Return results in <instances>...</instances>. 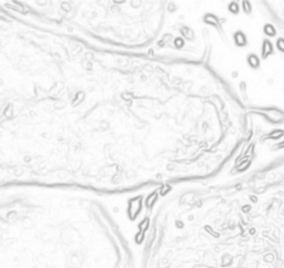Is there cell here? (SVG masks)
Masks as SVG:
<instances>
[{
    "label": "cell",
    "mask_w": 284,
    "mask_h": 268,
    "mask_svg": "<svg viewBox=\"0 0 284 268\" xmlns=\"http://www.w3.org/2000/svg\"><path fill=\"white\" fill-rule=\"evenodd\" d=\"M207 20H209V21H207L209 24H217V18H215V17H213V16H211V14H209V16H207Z\"/></svg>",
    "instance_id": "obj_5"
},
{
    "label": "cell",
    "mask_w": 284,
    "mask_h": 268,
    "mask_svg": "<svg viewBox=\"0 0 284 268\" xmlns=\"http://www.w3.org/2000/svg\"><path fill=\"white\" fill-rule=\"evenodd\" d=\"M234 39H235L236 44H238V46H240V47L244 46V44L246 43L245 37L243 36V34H241V32H236L235 36H234Z\"/></svg>",
    "instance_id": "obj_1"
},
{
    "label": "cell",
    "mask_w": 284,
    "mask_h": 268,
    "mask_svg": "<svg viewBox=\"0 0 284 268\" xmlns=\"http://www.w3.org/2000/svg\"><path fill=\"white\" fill-rule=\"evenodd\" d=\"M248 62H249V64H250L252 68H256L259 66V59H258V57H255V56H250L249 59H248Z\"/></svg>",
    "instance_id": "obj_3"
},
{
    "label": "cell",
    "mask_w": 284,
    "mask_h": 268,
    "mask_svg": "<svg viewBox=\"0 0 284 268\" xmlns=\"http://www.w3.org/2000/svg\"><path fill=\"white\" fill-rule=\"evenodd\" d=\"M272 51H273L272 44H271L269 41H264V43H263V56L266 57V56H269Z\"/></svg>",
    "instance_id": "obj_2"
},
{
    "label": "cell",
    "mask_w": 284,
    "mask_h": 268,
    "mask_svg": "<svg viewBox=\"0 0 284 268\" xmlns=\"http://www.w3.org/2000/svg\"><path fill=\"white\" fill-rule=\"evenodd\" d=\"M264 32L268 34V36L272 37V36H274V34H275V30H274V28L271 26V24H268V26H265Z\"/></svg>",
    "instance_id": "obj_4"
},
{
    "label": "cell",
    "mask_w": 284,
    "mask_h": 268,
    "mask_svg": "<svg viewBox=\"0 0 284 268\" xmlns=\"http://www.w3.org/2000/svg\"><path fill=\"white\" fill-rule=\"evenodd\" d=\"M278 48H279L281 51H283L284 52V40L283 39H280L279 41H278Z\"/></svg>",
    "instance_id": "obj_6"
}]
</instances>
